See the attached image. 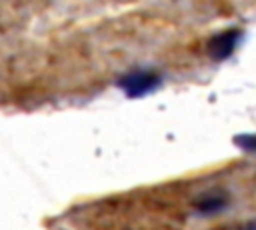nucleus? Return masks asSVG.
<instances>
[{"label":"nucleus","instance_id":"obj_1","mask_svg":"<svg viewBox=\"0 0 256 230\" xmlns=\"http://www.w3.org/2000/svg\"><path fill=\"white\" fill-rule=\"evenodd\" d=\"M162 84V78L158 72L150 70V68H136L126 72L124 76L118 78L116 86L128 96V98H142L152 94L158 86Z\"/></svg>","mask_w":256,"mask_h":230},{"label":"nucleus","instance_id":"obj_2","mask_svg":"<svg viewBox=\"0 0 256 230\" xmlns=\"http://www.w3.org/2000/svg\"><path fill=\"white\" fill-rule=\"evenodd\" d=\"M242 38V32L238 28H232V30H226V32H220L216 36H212V40L208 42V54L214 58V60H226L232 56V52L236 50L238 42Z\"/></svg>","mask_w":256,"mask_h":230},{"label":"nucleus","instance_id":"obj_3","mask_svg":"<svg viewBox=\"0 0 256 230\" xmlns=\"http://www.w3.org/2000/svg\"><path fill=\"white\" fill-rule=\"evenodd\" d=\"M236 144L248 152H256V136H240L236 138Z\"/></svg>","mask_w":256,"mask_h":230}]
</instances>
